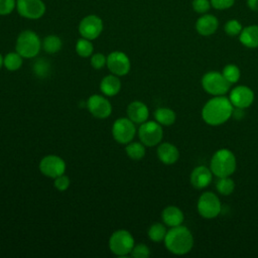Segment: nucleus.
Here are the masks:
<instances>
[{
    "label": "nucleus",
    "instance_id": "2f4dec72",
    "mask_svg": "<svg viewBox=\"0 0 258 258\" xmlns=\"http://www.w3.org/2000/svg\"><path fill=\"white\" fill-rule=\"evenodd\" d=\"M242 29V24L237 19H230L224 25V30L229 36H239Z\"/></svg>",
    "mask_w": 258,
    "mask_h": 258
},
{
    "label": "nucleus",
    "instance_id": "58836bf2",
    "mask_svg": "<svg viewBox=\"0 0 258 258\" xmlns=\"http://www.w3.org/2000/svg\"><path fill=\"white\" fill-rule=\"evenodd\" d=\"M244 110L245 109H242V108H236V107H234V110H233V115L232 116H234V118H236V119H242L243 117H244Z\"/></svg>",
    "mask_w": 258,
    "mask_h": 258
},
{
    "label": "nucleus",
    "instance_id": "39448f33",
    "mask_svg": "<svg viewBox=\"0 0 258 258\" xmlns=\"http://www.w3.org/2000/svg\"><path fill=\"white\" fill-rule=\"evenodd\" d=\"M203 89L212 96H224L231 88V84L225 79L222 73L217 71L207 72L202 78Z\"/></svg>",
    "mask_w": 258,
    "mask_h": 258
},
{
    "label": "nucleus",
    "instance_id": "c9c22d12",
    "mask_svg": "<svg viewBox=\"0 0 258 258\" xmlns=\"http://www.w3.org/2000/svg\"><path fill=\"white\" fill-rule=\"evenodd\" d=\"M53 179H54V181H53L54 187L57 190L64 191V190H67L69 188L71 181H70V178L67 175L61 174V175H59V176H57V177H55Z\"/></svg>",
    "mask_w": 258,
    "mask_h": 258
},
{
    "label": "nucleus",
    "instance_id": "dca6fc26",
    "mask_svg": "<svg viewBox=\"0 0 258 258\" xmlns=\"http://www.w3.org/2000/svg\"><path fill=\"white\" fill-rule=\"evenodd\" d=\"M213 172L210 167L205 165H199L195 167L189 175L190 184L197 189H203L207 187L213 179Z\"/></svg>",
    "mask_w": 258,
    "mask_h": 258
},
{
    "label": "nucleus",
    "instance_id": "412c9836",
    "mask_svg": "<svg viewBox=\"0 0 258 258\" xmlns=\"http://www.w3.org/2000/svg\"><path fill=\"white\" fill-rule=\"evenodd\" d=\"M100 90L104 96H116L121 90V82L119 77L113 74L104 77L100 83Z\"/></svg>",
    "mask_w": 258,
    "mask_h": 258
},
{
    "label": "nucleus",
    "instance_id": "b1692460",
    "mask_svg": "<svg viewBox=\"0 0 258 258\" xmlns=\"http://www.w3.org/2000/svg\"><path fill=\"white\" fill-rule=\"evenodd\" d=\"M61 46H62L61 39L57 35L49 34L45 36L44 39L41 41V47L43 48V50L50 54L59 51Z\"/></svg>",
    "mask_w": 258,
    "mask_h": 258
},
{
    "label": "nucleus",
    "instance_id": "4468645a",
    "mask_svg": "<svg viewBox=\"0 0 258 258\" xmlns=\"http://www.w3.org/2000/svg\"><path fill=\"white\" fill-rule=\"evenodd\" d=\"M87 107L91 115L98 119L108 118L112 113V105L110 101L102 95H92L87 101Z\"/></svg>",
    "mask_w": 258,
    "mask_h": 258
},
{
    "label": "nucleus",
    "instance_id": "6e6552de",
    "mask_svg": "<svg viewBox=\"0 0 258 258\" xmlns=\"http://www.w3.org/2000/svg\"><path fill=\"white\" fill-rule=\"evenodd\" d=\"M138 137L145 146L158 145L163 138L162 126L156 121H145L138 128Z\"/></svg>",
    "mask_w": 258,
    "mask_h": 258
},
{
    "label": "nucleus",
    "instance_id": "ddd939ff",
    "mask_svg": "<svg viewBox=\"0 0 258 258\" xmlns=\"http://www.w3.org/2000/svg\"><path fill=\"white\" fill-rule=\"evenodd\" d=\"M16 9L24 18L38 19L45 13V4L41 0H16Z\"/></svg>",
    "mask_w": 258,
    "mask_h": 258
},
{
    "label": "nucleus",
    "instance_id": "f3484780",
    "mask_svg": "<svg viewBox=\"0 0 258 258\" xmlns=\"http://www.w3.org/2000/svg\"><path fill=\"white\" fill-rule=\"evenodd\" d=\"M219 27V20L218 18L209 13L202 14L197 22H196V29L199 34L203 36H210L214 34Z\"/></svg>",
    "mask_w": 258,
    "mask_h": 258
},
{
    "label": "nucleus",
    "instance_id": "f8f14e48",
    "mask_svg": "<svg viewBox=\"0 0 258 258\" xmlns=\"http://www.w3.org/2000/svg\"><path fill=\"white\" fill-rule=\"evenodd\" d=\"M107 68L111 74L118 77L127 75L131 69V62L128 55L122 51H112L107 55Z\"/></svg>",
    "mask_w": 258,
    "mask_h": 258
},
{
    "label": "nucleus",
    "instance_id": "9b49d317",
    "mask_svg": "<svg viewBox=\"0 0 258 258\" xmlns=\"http://www.w3.org/2000/svg\"><path fill=\"white\" fill-rule=\"evenodd\" d=\"M103 31L102 19L94 14L84 17L79 24V32L82 37L94 40L100 36Z\"/></svg>",
    "mask_w": 258,
    "mask_h": 258
},
{
    "label": "nucleus",
    "instance_id": "5701e85b",
    "mask_svg": "<svg viewBox=\"0 0 258 258\" xmlns=\"http://www.w3.org/2000/svg\"><path fill=\"white\" fill-rule=\"evenodd\" d=\"M154 119L161 126H170L175 122L176 114L170 108L160 107L154 111Z\"/></svg>",
    "mask_w": 258,
    "mask_h": 258
},
{
    "label": "nucleus",
    "instance_id": "ea45409f",
    "mask_svg": "<svg viewBox=\"0 0 258 258\" xmlns=\"http://www.w3.org/2000/svg\"><path fill=\"white\" fill-rule=\"evenodd\" d=\"M247 6L252 11H258V0H247Z\"/></svg>",
    "mask_w": 258,
    "mask_h": 258
},
{
    "label": "nucleus",
    "instance_id": "a878e982",
    "mask_svg": "<svg viewBox=\"0 0 258 258\" xmlns=\"http://www.w3.org/2000/svg\"><path fill=\"white\" fill-rule=\"evenodd\" d=\"M166 233H167V230L165 228V225L161 224V223L152 224L147 231L148 238L155 243H159V242L163 241Z\"/></svg>",
    "mask_w": 258,
    "mask_h": 258
},
{
    "label": "nucleus",
    "instance_id": "a211bd4d",
    "mask_svg": "<svg viewBox=\"0 0 258 258\" xmlns=\"http://www.w3.org/2000/svg\"><path fill=\"white\" fill-rule=\"evenodd\" d=\"M157 157L158 159L166 165H171L175 163L179 158V151L177 147L169 142H163L159 143L157 150Z\"/></svg>",
    "mask_w": 258,
    "mask_h": 258
},
{
    "label": "nucleus",
    "instance_id": "7ed1b4c3",
    "mask_svg": "<svg viewBox=\"0 0 258 258\" xmlns=\"http://www.w3.org/2000/svg\"><path fill=\"white\" fill-rule=\"evenodd\" d=\"M237 167L235 154L228 148L218 149L212 156L210 168L217 177L231 176Z\"/></svg>",
    "mask_w": 258,
    "mask_h": 258
},
{
    "label": "nucleus",
    "instance_id": "cd10ccee",
    "mask_svg": "<svg viewBox=\"0 0 258 258\" xmlns=\"http://www.w3.org/2000/svg\"><path fill=\"white\" fill-rule=\"evenodd\" d=\"M216 189L223 196H230L235 189V182L230 176L219 177L216 182Z\"/></svg>",
    "mask_w": 258,
    "mask_h": 258
},
{
    "label": "nucleus",
    "instance_id": "473e14b6",
    "mask_svg": "<svg viewBox=\"0 0 258 258\" xmlns=\"http://www.w3.org/2000/svg\"><path fill=\"white\" fill-rule=\"evenodd\" d=\"M130 254L134 258H147L150 255V249L145 244H137L134 245Z\"/></svg>",
    "mask_w": 258,
    "mask_h": 258
},
{
    "label": "nucleus",
    "instance_id": "9d476101",
    "mask_svg": "<svg viewBox=\"0 0 258 258\" xmlns=\"http://www.w3.org/2000/svg\"><path fill=\"white\" fill-rule=\"evenodd\" d=\"M39 170L40 172L50 178H55L66 171V162L64 160L54 154H49L41 158L39 161Z\"/></svg>",
    "mask_w": 258,
    "mask_h": 258
},
{
    "label": "nucleus",
    "instance_id": "4c0bfd02",
    "mask_svg": "<svg viewBox=\"0 0 258 258\" xmlns=\"http://www.w3.org/2000/svg\"><path fill=\"white\" fill-rule=\"evenodd\" d=\"M212 7L217 10H225L232 7L235 3V0H210Z\"/></svg>",
    "mask_w": 258,
    "mask_h": 258
},
{
    "label": "nucleus",
    "instance_id": "1a4fd4ad",
    "mask_svg": "<svg viewBox=\"0 0 258 258\" xmlns=\"http://www.w3.org/2000/svg\"><path fill=\"white\" fill-rule=\"evenodd\" d=\"M135 134V123H133L128 117L119 118L115 120L112 125L113 138L120 144H128L133 140Z\"/></svg>",
    "mask_w": 258,
    "mask_h": 258
},
{
    "label": "nucleus",
    "instance_id": "e433bc0d",
    "mask_svg": "<svg viewBox=\"0 0 258 258\" xmlns=\"http://www.w3.org/2000/svg\"><path fill=\"white\" fill-rule=\"evenodd\" d=\"M14 8H16V0H0V15H8Z\"/></svg>",
    "mask_w": 258,
    "mask_h": 258
},
{
    "label": "nucleus",
    "instance_id": "f03ea898",
    "mask_svg": "<svg viewBox=\"0 0 258 258\" xmlns=\"http://www.w3.org/2000/svg\"><path fill=\"white\" fill-rule=\"evenodd\" d=\"M163 242L170 253L185 255L194 247V236L187 227L179 225L169 228Z\"/></svg>",
    "mask_w": 258,
    "mask_h": 258
},
{
    "label": "nucleus",
    "instance_id": "0eeeda50",
    "mask_svg": "<svg viewBox=\"0 0 258 258\" xmlns=\"http://www.w3.org/2000/svg\"><path fill=\"white\" fill-rule=\"evenodd\" d=\"M197 210L201 217L205 219H214L222 211V205L218 196L212 191L203 192L197 203Z\"/></svg>",
    "mask_w": 258,
    "mask_h": 258
},
{
    "label": "nucleus",
    "instance_id": "7c9ffc66",
    "mask_svg": "<svg viewBox=\"0 0 258 258\" xmlns=\"http://www.w3.org/2000/svg\"><path fill=\"white\" fill-rule=\"evenodd\" d=\"M50 71L49 62L46 59L38 58L33 64V73L39 78H45Z\"/></svg>",
    "mask_w": 258,
    "mask_h": 258
},
{
    "label": "nucleus",
    "instance_id": "a19ab883",
    "mask_svg": "<svg viewBox=\"0 0 258 258\" xmlns=\"http://www.w3.org/2000/svg\"><path fill=\"white\" fill-rule=\"evenodd\" d=\"M3 58H4V57H3V56H2V54L0 53V69H1V68H2V66H3Z\"/></svg>",
    "mask_w": 258,
    "mask_h": 258
},
{
    "label": "nucleus",
    "instance_id": "393cba45",
    "mask_svg": "<svg viewBox=\"0 0 258 258\" xmlns=\"http://www.w3.org/2000/svg\"><path fill=\"white\" fill-rule=\"evenodd\" d=\"M125 152L132 160H140L145 155V145L142 142H129L126 144Z\"/></svg>",
    "mask_w": 258,
    "mask_h": 258
},
{
    "label": "nucleus",
    "instance_id": "20e7f679",
    "mask_svg": "<svg viewBox=\"0 0 258 258\" xmlns=\"http://www.w3.org/2000/svg\"><path fill=\"white\" fill-rule=\"evenodd\" d=\"M41 48L39 36L32 30H23L16 39L15 49L23 58H33Z\"/></svg>",
    "mask_w": 258,
    "mask_h": 258
},
{
    "label": "nucleus",
    "instance_id": "bb28decb",
    "mask_svg": "<svg viewBox=\"0 0 258 258\" xmlns=\"http://www.w3.org/2000/svg\"><path fill=\"white\" fill-rule=\"evenodd\" d=\"M22 56L17 52H8L3 58V66L10 72L17 71L22 66Z\"/></svg>",
    "mask_w": 258,
    "mask_h": 258
},
{
    "label": "nucleus",
    "instance_id": "72a5a7b5",
    "mask_svg": "<svg viewBox=\"0 0 258 258\" xmlns=\"http://www.w3.org/2000/svg\"><path fill=\"white\" fill-rule=\"evenodd\" d=\"M191 6H192V9L201 15L208 13L210 8L212 7L210 0H192Z\"/></svg>",
    "mask_w": 258,
    "mask_h": 258
},
{
    "label": "nucleus",
    "instance_id": "4be33fe9",
    "mask_svg": "<svg viewBox=\"0 0 258 258\" xmlns=\"http://www.w3.org/2000/svg\"><path fill=\"white\" fill-rule=\"evenodd\" d=\"M239 40L248 48L258 47V25H248L243 27L239 34Z\"/></svg>",
    "mask_w": 258,
    "mask_h": 258
},
{
    "label": "nucleus",
    "instance_id": "6ab92c4d",
    "mask_svg": "<svg viewBox=\"0 0 258 258\" xmlns=\"http://www.w3.org/2000/svg\"><path fill=\"white\" fill-rule=\"evenodd\" d=\"M127 116L133 123L142 124L149 117L148 107L141 101H133L127 107Z\"/></svg>",
    "mask_w": 258,
    "mask_h": 258
},
{
    "label": "nucleus",
    "instance_id": "c756f323",
    "mask_svg": "<svg viewBox=\"0 0 258 258\" xmlns=\"http://www.w3.org/2000/svg\"><path fill=\"white\" fill-rule=\"evenodd\" d=\"M223 76L225 77V79L232 85V84H236L240 78H241V71L240 69L234 64V63H229L227 66H225L223 68L222 71Z\"/></svg>",
    "mask_w": 258,
    "mask_h": 258
},
{
    "label": "nucleus",
    "instance_id": "aec40b11",
    "mask_svg": "<svg viewBox=\"0 0 258 258\" xmlns=\"http://www.w3.org/2000/svg\"><path fill=\"white\" fill-rule=\"evenodd\" d=\"M161 219L165 226L171 228L182 225L184 221V215L178 207L168 206L162 210Z\"/></svg>",
    "mask_w": 258,
    "mask_h": 258
},
{
    "label": "nucleus",
    "instance_id": "423d86ee",
    "mask_svg": "<svg viewBox=\"0 0 258 258\" xmlns=\"http://www.w3.org/2000/svg\"><path fill=\"white\" fill-rule=\"evenodd\" d=\"M134 245V238L127 230H117L109 239V248L111 252L120 257L130 254Z\"/></svg>",
    "mask_w": 258,
    "mask_h": 258
},
{
    "label": "nucleus",
    "instance_id": "f704fd0d",
    "mask_svg": "<svg viewBox=\"0 0 258 258\" xmlns=\"http://www.w3.org/2000/svg\"><path fill=\"white\" fill-rule=\"evenodd\" d=\"M107 64V56H105L103 53H94L91 55V66L96 69L100 70L103 69Z\"/></svg>",
    "mask_w": 258,
    "mask_h": 258
},
{
    "label": "nucleus",
    "instance_id": "2eb2a0df",
    "mask_svg": "<svg viewBox=\"0 0 258 258\" xmlns=\"http://www.w3.org/2000/svg\"><path fill=\"white\" fill-rule=\"evenodd\" d=\"M229 99L234 107L246 109L254 102V92L247 86H237L230 91Z\"/></svg>",
    "mask_w": 258,
    "mask_h": 258
},
{
    "label": "nucleus",
    "instance_id": "c85d7f7f",
    "mask_svg": "<svg viewBox=\"0 0 258 258\" xmlns=\"http://www.w3.org/2000/svg\"><path fill=\"white\" fill-rule=\"evenodd\" d=\"M76 51L81 57H89L93 54L94 46L90 39L87 38H80L76 43Z\"/></svg>",
    "mask_w": 258,
    "mask_h": 258
},
{
    "label": "nucleus",
    "instance_id": "f257e3e1",
    "mask_svg": "<svg viewBox=\"0 0 258 258\" xmlns=\"http://www.w3.org/2000/svg\"><path fill=\"white\" fill-rule=\"evenodd\" d=\"M234 106L229 98L214 96L206 102L202 109V118L210 126H220L226 123L233 115Z\"/></svg>",
    "mask_w": 258,
    "mask_h": 258
}]
</instances>
